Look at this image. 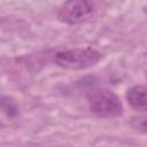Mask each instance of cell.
Listing matches in <instances>:
<instances>
[{
    "label": "cell",
    "instance_id": "1",
    "mask_svg": "<svg viewBox=\"0 0 147 147\" xmlns=\"http://www.w3.org/2000/svg\"><path fill=\"white\" fill-rule=\"evenodd\" d=\"M102 59V54L91 47H76L56 52L54 62L64 69L82 70L95 65Z\"/></svg>",
    "mask_w": 147,
    "mask_h": 147
},
{
    "label": "cell",
    "instance_id": "2",
    "mask_svg": "<svg viewBox=\"0 0 147 147\" xmlns=\"http://www.w3.org/2000/svg\"><path fill=\"white\" fill-rule=\"evenodd\" d=\"M87 103L90 110L99 117H117L123 113L121 99L107 88H95L87 93Z\"/></svg>",
    "mask_w": 147,
    "mask_h": 147
},
{
    "label": "cell",
    "instance_id": "3",
    "mask_svg": "<svg viewBox=\"0 0 147 147\" xmlns=\"http://www.w3.org/2000/svg\"><path fill=\"white\" fill-rule=\"evenodd\" d=\"M95 14L92 2L85 0H71L63 2L57 9V18L67 24H80L90 21Z\"/></svg>",
    "mask_w": 147,
    "mask_h": 147
},
{
    "label": "cell",
    "instance_id": "4",
    "mask_svg": "<svg viewBox=\"0 0 147 147\" xmlns=\"http://www.w3.org/2000/svg\"><path fill=\"white\" fill-rule=\"evenodd\" d=\"M126 100L133 109L138 111H146L147 109L146 87L144 85L132 86L126 92Z\"/></svg>",
    "mask_w": 147,
    "mask_h": 147
}]
</instances>
